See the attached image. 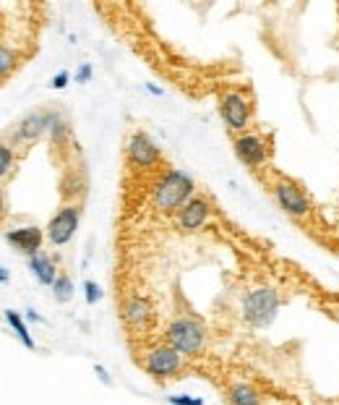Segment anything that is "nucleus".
<instances>
[{
	"instance_id": "f257e3e1",
	"label": "nucleus",
	"mask_w": 339,
	"mask_h": 405,
	"mask_svg": "<svg viewBox=\"0 0 339 405\" xmlns=\"http://www.w3.org/2000/svg\"><path fill=\"white\" fill-rule=\"evenodd\" d=\"M167 340L170 348L180 353H196L201 345H204V327L196 319H175L167 329Z\"/></svg>"
},
{
	"instance_id": "f03ea898",
	"label": "nucleus",
	"mask_w": 339,
	"mask_h": 405,
	"mask_svg": "<svg viewBox=\"0 0 339 405\" xmlns=\"http://www.w3.org/2000/svg\"><path fill=\"white\" fill-rule=\"evenodd\" d=\"M191 181L180 175V173H167L165 175V181L159 183V188H156V207L165 209V212H172V209H178L191 196Z\"/></svg>"
},
{
	"instance_id": "7ed1b4c3",
	"label": "nucleus",
	"mask_w": 339,
	"mask_h": 405,
	"mask_svg": "<svg viewBox=\"0 0 339 405\" xmlns=\"http://www.w3.org/2000/svg\"><path fill=\"white\" fill-rule=\"evenodd\" d=\"M277 306H279L277 293L269 290V287H259L246 298V319L256 327L269 325L274 319V314H277Z\"/></svg>"
},
{
	"instance_id": "20e7f679",
	"label": "nucleus",
	"mask_w": 339,
	"mask_h": 405,
	"mask_svg": "<svg viewBox=\"0 0 339 405\" xmlns=\"http://www.w3.org/2000/svg\"><path fill=\"white\" fill-rule=\"evenodd\" d=\"M76 228H78V209L76 207H65L50 220L47 238H50L52 246H63V243H68V241L73 238Z\"/></svg>"
},
{
	"instance_id": "39448f33",
	"label": "nucleus",
	"mask_w": 339,
	"mask_h": 405,
	"mask_svg": "<svg viewBox=\"0 0 339 405\" xmlns=\"http://www.w3.org/2000/svg\"><path fill=\"white\" fill-rule=\"evenodd\" d=\"M180 369V351L175 348H156L146 355V371L154 377H167Z\"/></svg>"
},
{
	"instance_id": "423d86ee",
	"label": "nucleus",
	"mask_w": 339,
	"mask_h": 405,
	"mask_svg": "<svg viewBox=\"0 0 339 405\" xmlns=\"http://www.w3.org/2000/svg\"><path fill=\"white\" fill-rule=\"evenodd\" d=\"M222 116H224V120L230 123V129L243 131L248 126V105H246V100H243L240 94H235V91L224 94V97H222Z\"/></svg>"
},
{
	"instance_id": "0eeeda50",
	"label": "nucleus",
	"mask_w": 339,
	"mask_h": 405,
	"mask_svg": "<svg viewBox=\"0 0 339 405\" xmlns=\"http://www.w3.org/2000/svg\"><path fill=\"white\" fill-rule=\"evenodd\" d=\"M235 149H237V157L248 165H261L264 157H266V146L259 136H240L235 142Z\"/></svg>"
},
{
	"instance_id": "6e6552de",
	"label": "nucleus",
	"mask_w": 339,
	"mask_h": 405,
	"mask_svg": "<svg viewBox=\"0 0 339 405\" xmlns=\"http://www.w3.org/2000/svg\"><path fill=\"white\" fill-rule=\"evenodd\" d=\"M277 199H279V204L290 212V215H305V196L300 194L295 186H290V183H279L277 186Z\"/></svg>"
},
{
	"instance_id": "1a4fd4ad",
	"label": "nucleus",
	"mask_w": 339,
	"mask_h": 405,
	"mask_svg": "<svg viewBox=\"0 0 339 405\" xmlns=\"http://www.w3.org/2000/svg\"><path fill=\"white\" fill-rule=\"evenodd\" d=\"M207 215H209V204L201 201V199H196V201H191V204H185L180 209V225L185 230H196V228L204 225Z\"/></svg>"
},
{
	"instance_id": "9d476101",
	"label": "nucleus",
	"mask_w": 339,
	"mask_h": 405,
	"mask_svg": "<svg viewBox=\"0 0 339 405\" xmlns=\"http://www.w3.org/2000/svg\"><path fill=\"white\" fill-rule=\"evenodd\" d=\"M8 241L16 248L26 251V254H34L39 248V243H42V233H39V228H19V230L8 233Z\"/></svg>"
},
{
	"instance_id": "9b49d317",
	"label": "nucleus",
	"mask_w": 339,
	"mask_h": 405,
	"mask_svg": "<svg viewBox=\"0 0 339 405\" xmlns=\"http://www.w3.org/2000/svg\"><path fill=\"white\" fill-rule=\"evenodd\" d=\"M128 152L133 157V162H139V165H152V162H156V157H159L156 146L146 136H133Z\"/></svg>"
},
{
	"instance_id": "f8f14e48",
	"label": "nucleus",
	"mask_w": 339,
	"mask_h": 405,
	"mask_svg": "<svg viewBox=\"0 0 339 405\" xmlns=\"http://www.w3.org/2000/svg\"><path fill=\"white\" fill-rule=\"evenodd\" d=\"M149 314H152V306H149V300L143 298H130L126 303V309H123V319L133 327H141L146 319H149Z\"/></svg>"
},
{
	"instance_id": "ddd939ff",
	"label": "nucleus",
	"mask_w": 339,
	"mask_h": 405,
	"mask_svg": "<svg viewBox=\"0 0 339 405\" xmlns=\"http://www.w3.org/2000/svg\"><path fill=\"white\" fill-rule=\"evenodd\" d=\"M32 272L37 274V280L42 283V285H55V267L50 264V259H45V256H39V254H34L32 256Z\"/></svg>"
},
{
	"instance_id": "4468645a",
	"label": "nucleus",
	"mask_w": 339,
	"mask_h": 405,
	"mask_svg": "<svg viewBox=\"0 0 339 405\" xmlns=\"http://www.w3.org/2000/svg\"><path fill=\"white\" fill-rule=\"evenodd\" d=\"M230 400H233V405H261L259 392L253 390V387H248V384H237Z\"/></svg>"
},
{
	"instance_id": "2eb2a0df",
	"label": "nucleus",
	"mask_w": 339,
	"mask_h": 405,
	"mask_svg": "<svg viewBox=\"0 0 339 405\" xmlns=\"http://www.w3.org/2000/svg\"><path fill=\"white\" fill-rule=\"evenodd\" d=\"M47 126V118H42V116H29L21 123V129H19V136L21 139H34V136H39V131Z\"/></svg>"
},
{
	"instance_id": "dca6fc26",
	"label": "nucleus",
	"mask_w": 339,
	"mask_h": 405,
	"mask_svg": "<svg viewBox=\"0 0 339 405\" xmlns=\"http://www.w3.org/2000/svg\"><path fill=\"white\" fill-rule=\"evenodd\" d=\"M5 319H8V322H11V327L16 329V335H19V340L24 342V345L29 348V351H34V340L29 338V332H26L24 322L19 319V314H16V311H5Z\"/></svg>"
},
{
	"instance_id": "f3484780",
	"label": "nucleus",
	"mask_w": 339,
	"mask_h": 405,
	"mask_svg": "<svg viewBox=\"0 0 339 405\" xmlns=\"http://www.w3.org/2000/svg\"><path fill=\"white\" fill-rule=\"evenodd\" d=\"M52 290H55V298L58 300H68L73 287H71V280H68V277H58L55 285H52Z\"/></svg>"
},
{
	"instance_id": "a211bd4d",
	"label": "nucleus",
	"mask_w": 339,
	"mask_h": 405,
	"mask_svg": "<svg viewBox=\"0 0 339 405\" xmlns=\"http://www.w3.org/2000/svg\"><path fill=\"white\" fill-rule=\"evenodd\" d=\"M172 405H204L201 397H188V395H178V397H170Z\"/></svg>"
},
{
	"instance_id": "6ab92c4d",
	"label": "nucleus",
	"mask_w": 339,
	"mask_h": 405,
	"mask_svg": "<svg viewBox=\"0 0 339 405\" xmlns=\"http://www.w3.org/2000/svg\"><path fill=\"white\" fill-rule=\"evenodd\" d=\"M86 300H89V303H94V300H100V296H102V293H100V287L94 285V283H86Z\"/></svg>"
},
{
	"instance_id": "aec40b11",
	"label": "nucleus",
	"mask_w": 339,
	"mask_h": 405,
	"mask_svg": "<svg viewBox=\"0 0 339 405\" xmlns=\"http://www.w3.org/2000/svg\"><path fill=\"white\" fill-rule=\"evenodd\" d=\"M65 84H68V74H65V71L52 78V87H55V89H63Z\"/></svg>"
},
{
	"instance_id": "412c9836",
	"label": "nucleus",
	"mask_w": 339,
	"mask_h": 405,
	"mask_svg": "<svg viewBox=\"0 0 339 405\" xmlns=\"http://www.w3.org/2000/svg\"><path fill=\"white\" fill-rule=\"evenodd\" d=\"M8 170H11V149L3 146V173H8Z\"/></svg>"
},
{
	"instance_id": "4be33fe9",
	"label": "nucleus",
	"mask_w": 339,
	"mask_h": 405,
	"mask_svg": "<svg viewBox=\"0 0 339 405\" xmlns=\"http://www.w3.org/2000/svg\"><path fill=\"white\" fill-rule=\"evenodd\" d=\"M89 76H91V68H89V65H84V68L78 71V81H86Z\"/></svg>"
},
{
	"instance_id": "5701e85b",
	"label": "nucleus",
	"mask_w": 339,
	"mask_h": 405,
	"mask_svg": "<svg viewBox=\"0 0 339 405\" xmlns=\"http://www.w3.org/2000/svg\"><path fill=\"white\" fill-rule=\"evenodd\" d=\"M0 280H3V283H8V270H5V267L0 270Z\"/></svg>"
}]
</instances>
